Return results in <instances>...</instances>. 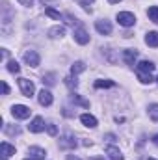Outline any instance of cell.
I'll return each instance as SVG.
<instances>
[{
  "mask_svg": "<svg viewBox=\"0 0 158 160\" xmlns=\"http://www.w3.org/2000/svg\"><path fill=\"white\" fill-rule=\"evenodd\" d=\"M155 67H156V65H155L153 62L143 60V62H140V63L136 65V73H149V75H151V73L155 71Z\"/></svg>",
  "mask_w": 158,
  "mask_h": 160,
  "instance_id": "6",
  "label": "cell"
},
{
  "mask_svg": "<svg viewBox=\"0 0 158 160\" xmlns=\"http://www.w3.org/2000/svg\"><path fill=\"white\" fill-rule=\"evenodd\" d=\"M19 88H21V91H22V95L24 97H32L34 95V91H36V88H34V82L28 78H21L19 80Z\"/></svg>",
  "mask_w": 158,
  "mask_h": 160,
  "instance_id": "3",
  "label": "cell"
},
{
  "mask_svg": "<svg viewBox=\"0 0 158 160\" xmlns=\"http://www.w3.org/2000/svg\"><path fill=\"white\" fill-rule=\"evenodd\" d=\"M110 4H117V2H121V0H108Z\"/></svg>",
  "mask_w": 158,
  "mask_h": 160,
  "instance_id": "34",
  "label": "cell"
},
{
  "mask_svg": "<svg viewBox=\"0 0 158 160\" xmlns=\"http://www.w3.org/2000/svg\"><path fill=\"white\" fill-rule=\"evenodd\" d=\"M80 121H82L84 127H89V128H95V127H97V119H95L91 114H82V116H80Z\"/></svg>",
  "mask_w": 158,
  "mask_h": 160,
  "instance_id": "13",
  "label": "cell"
},
{
  "mask_svg": "<svg viewBox=\"0 0 158 160\" xmlns=\"http://www.w3.org/2000/svg\"><path fill=\"white\" fill-rule=\"evenodd\" d=\"M149 118L158 123V104H151L149 106Z\"/></svg>",
  "mask_w": 158,
  "mask_h": 160,
  "instance_id": "21",
  "label": "cell"
},
{
  "mask_svg": "<svg viewBox=\"0 0 158 160\" xmlns=\"http://www.w3.org/2000/svg\"><path fill=\"white\" fill-rule=\"evenodd\" d=\"M73 36H75V41H77V43H80V45L89 43V36H87V32H86L84 28H77Z\"/></svg>",
  "mask_w": 158,
  "mask_h": 160,
  "instance_id": "9",
  "label": "cell"
},
{
  "mask_svg": "<svg viewBox=\"0 0 158 160\" xmlns=\"http://www.w3.org/2000/svg\"><path fill=\"white\" fill-rule=\"evenodd\" d=\"M136 56H138V50H134V48H126V50H123V58H125L126 65H134Z\"/></svg>",
  "mask_w": 158,
  "mask_h": 160,
  "instance_id": "12",
  "label": "cell"
},
{
  "mask_svg": "<svg viewBox=\"0 0 158 160\" xmlns=\"http://www.w3.org/2000/svg\"><path fill=\"white\" fill-rule=\"evenodd\" d=\"M82 71H86V63L84 62H75L73 65H71V75H78V73H82Z\"/></svg>",
  "mask_w": 158,
  "mask_h": 160,
  "instance_id": "17",
  "label": "cell"
},
{
  "mask_svg": "<svg viewBox=\"0 0 158 160\" xmlns=\"http://www.w3.org/2000/svg\"><path fill=\"white\" fill-rule=\"evenodd\" d=\"M30 108L28 106H24V104H15L13 108H11V116L13 118H17V119H26V118H30Z\"/></svg>",
  "mask_w": 158,
  "mask_h": 160,
  "instance_id": "2",
  "label": "cell"
},
{
  "mask_svg": "<svg viewBox=\"0 0 158 160\" xmlns=\"http://www.w3.org/2000/svg\"><path fill=\"white\" fill-rule=\"evenodd\" d=\"M7 71H9V73H19L21 67H19V63H17L15 60H11V62H7Z\"/></svg>",
  "mask_w": 158,
  "mask_h": 160,
  "instance_id": "23",
  "label": "cell"
},
{
  "mask_svg": "<svg viewBox=\"0 0 158 160\" xmlns=\"http://www.w3.org/2000/svg\"><path fill=\"white\" fill-rule=\"evenodd\" d=\"M28 160H34V158H28Z\"/></svg>",
  "mask_w": 158,
  "mask_h": 160,
  "instance_id": "37",
  "label": "cell"
},
{
  "mask_svg": "<svg viewBox=\"0 0 158 160\" xmlns=\"http://www.w3.org/2000/svg\"><path fill=\"white\" fill-rule=\"evenodd\" d=\"M2 160H6V157H4V158H2Z\"/></svg>",
  "mask_w": 158,
  "mask_h": 160,
  "instance_id": "36",
  "label": "cell"
},
{
  "mask_svg": "<svg viewBox=\"0 0 158 160\" xmlns=\"http://www.w3.org/2000/svg\"><path fill=\"white\" fill-rule=\"evenodd\" d=\"M95 28H97V32L99 34H102V36H108V34H112V24H110V21H97L95 22Z\"/></svg>",
  "mask_w": 158,
  "mask_h": 160,
  "instance_id": "5",
  "label": "cell"
},
{
  "mask_svg": "<svg viewBox=\"0 0 158 160\" xmlns=\"http://www.w3.org/2000/svg\"><path fill=\"white\" fill-rule=\"evenodd\" d=\"M78 4H82V6H87V4H91V2H95V0H77Z\"/></svg>",
  "mask_w": 158,
  "mask_h": 160,
  "instance_id": "31",
  "label": "cell"
},
{
  "mask_svg": "<svg viewBox=\"0 0 158 160\" xmlns=\"http://www.w3.org/2000/svg\"><path fill=\"white\" fill-rule=\"evenodd\" d=\"M17 2H19L21 6H26V8H30V6L34 4V0H17Z\"/></svg>",
  "mask_w": 158,
  "mask_h": 160,
  "instance_id": "30",
  "label": "cell"
},
{
  "mask_svg": "<svg viewBox=\"0 0 158 160\" xmlns=\"http://www.w3.org/2000/svg\"><path fill=\"white\" fill-rule=\"evenodd\" d=\"M104 153L108 155V158H110V160H123L121 151H119L117 147H114V145H108V147L104 149Z\"/></svg>",
  "mask_w": 158,
  "mask_h": 160,
  "instance_id": "10",
  "label": "cell"
},
{
  "mask_svg": "<svg viewBox=\"0 0 158 160\" xmlns=\"http://www.w3.org/2000/svg\"><path fill=\"white\" fill-rule=\"evenodd\" d=\"M117 22L121 26H125V28H130V26H134L136 17L130 11H121V13H117Z\"/></svg>",
  "mask_w": 158,
  "mask_h": 160,
  "instance_id": "1",
  "label": "cell"
},
{
  "mask_svg": "<svg viewBox=\"0 0 158 160\" xmlns=\"http://www.w3.org/2000/svg\"><path fill=\"white\" fill-rule=\"evenodd\" d=\"M67 160H80V158H77V157H73V155H69V157H67Z\"/></svg>",
  "mask_w": 158,
  "mask_h": 160,
  "instance_id": "33",
  "label": "cell"
},
{
  "mask_svg": "<svg viewBox=\"0 0 158 160\" xmlns=\"http://www.w3.org/2000/svg\"><path fill=\"white\" fill-rule=\"evenodd\" d=\"M6 132H7V134H19V128H17V127H15V128H13V127H6Z\"/></svg>",
  "mask_w": 158,
  "mask_h": 160,
  "instance_id": "29",
  "label": "cell"
},
{
  "mask_svg": "<svg viewBox=\"0 0 158 160\" xmlns=\"http://www.w3.org/2000/svg\"><path fill=\"white\" fill-rule=\"evenodd\" d=\"M138 78H140L141 84H151V82H155L153 75H149V73H138Z\"/></svg>",
  "mask_w": 158,
  "mask_h": 160,
  "instance_id": "20",
  "label": "cell"
},
{
  "mask_svg": "<svg viewBox=\"0 0 158 160\" xmlns=\"http://www.w3.org/2000/svg\"><path fill=\"white\" fill-rule=\"evenodd\" d=\"M50 38H63L65 36V28L63 26H54V28H50Z\"/></svg>",
  "mask_w": 158,
  "mask_h": 160,
  "instance_id": "18",
  "label": "cell"
},
{
  "mask_svg": "<svg viewBox=\"0 0 158 160\" xmlns=\"http://www.w3.org/2000/svg\"><path fill=\"white\" fill-rule=\"evenodd\" d=\"M45 15H48V17H52V19H56V21L62 19L60 11H56V9H52V8H47V9H45Z\"/></svg>",
  "mask_w": 158,
  "mask_h": 160,
  "instance_id": "22",
  "label": "cell"
},
{
  "mask_svg": "<svg viewBox=\"0 0 158 160\" xmlns=\"http://www.w3.org/2000/svg\"><path fill=\"white\" fill-rule=\"evenodd\" d=\"M47 130H48V134H50V136H56V134H58V128H56V125H54V123H48V125H47Z\"/></svg>",
  "mask_w": 158,
  "mask_h": 160,
  "instance_id": "25",
  "label": "cell"
},
{
  "mask_svg": "<svg viewBox=\"0 0 158 160\" xmlns=\"http://www.w3.org/2000/svg\"><path fill=\"white\" fill-rule=\"evenodd\" d=\"M45 149H41V147H30L28 149V157L30 158H34V160H43L45 158Z\"/></svg>",
  "mask_w": 158,
  "mask_h": 160,
  "instance_id": "11",
  "label": "cell"
},
{
  "mask_svg": "<svg viewBox=\"0 0 158 160\" xmlns=\"http://www.w3.org/2000/svg\"><path fill=\"white\" fill-rule=\"evenodd\" d=\"M0 147H2V157H6V158H7V157H13V155H15V147H13V145H9L7 142H2V145H0Z\"/></svg>",
  "mask_w": 158,
  "mask_h": 160,
  "instance_id": "14",
  "label": "cell"
},
{
  "mask_svg": "<svg viewBox=\"0 0 158 160\" xmlns=\"http://www.w3.org/2000/svg\"><path fill=\"white\" fill-rule=\"evenodd\" d=\"M71 99H73L75 102H80V104H84V106H87V102H86L84 99H80V97L77 95V93H73V95H71Z\"/></svg>",
  "mask_w": 158,
  "mask_h": 160,
  "instance_id": "26",
  "label": "cell"
},
{
  "mask_svg": "<svg viewBox=\"0 0 158 160\" xmlns=\"http://www.w3.org/2000/svg\"><path fill=\"white\" fill-rule=\"evenodd\" d=\"M153 143H155V145H158V134L155 136V138H153Z\"/></svg>",
  "mask_w": 158,
  "mask_h": 160,
  "instance_id": "32",
  "label": "cell"
},
{
  "mask_svg": "<svg viewBox=\"0 0 158 160\" xmlns=\"http://www.w3.org/2000/svg\"><path fill=\"white\" fill-rule=\"evenodd\" d=\"M147 15H149V19H151L155 24H158V6H151V8L147 9Z\"/></svg>",
  "mask_w": 158,
  "mask_h": 160,
  "instance_id": "19",
  "label": "cell"
},
{
  "mask_svg": "<svg viewBox=\"0 0 158 160\" xmlns=\"http://www.w3.org/2000/svg\"><path fill=\"white\" fill-rule=\"evenodd\" d=\"M145 43L149 47H158V32H149L145 36Z\"/></svg>",
  "mask_w": 158,
  "mask_h": 160,
  "instance_id": "15",
  "label": "cell"
},
{
  "mask_svg": "<svg viewBox=\"0 0 158 160\" xmlns=\"http://www.w3.org/2000/svg\"><path fill=\"white\" fill-rule=\"evenodd\" d=\"M60 147H77V140L73 136H63L60 142Z\"/></svg>",
  "mask_w": 158,
  "mask_h": 160,
  "instance_id": "16",
  "label": "cell"
},
{
  "mask_svg": "<svg viewBox=\"0 0 158 160\" xmlns=\"http://www.w3.org/2000/svg\"><path fill=\"white\" fill-rule=\"evenodd\" d=\"M28 128H30V132H36V134L41 132V130H45V121H43V118H39V116L34 118L32 123L28 125Z\"/></svg>",
  "mask_w": 158,
  "mask_h": 160,
  "instance_id": "8",
  "label": "cell"
},
{
  "mask_svg": "<svg viewBox=\"0 0 158 160\" xmlns=\"http://www.w3.org/2000/svg\"><path fill=\"white\" fill-rule=\"evenodd\" d=\"M149 160H156V158H149Z\"/></svg>",
  "mask_w": 158,
  "mask_h": 160,
  "instance_id": "35",
  "label": "cell"
},
{
  "mask_svg": "<svg viewBox=\"0 0 158 160\" xmlns=\"http://www.w3.org/2000/svg\"><path fill=\"white\" fill-rule=\"evenodd\" d=\"M156 82H158V78H156Z\"/></svg>",
  "mask_w": 158,
  "mask_h": 160,
  "instance_id": "38",
  "label": "cell"
},
{
  "mask_svg": "<svg viewBox=\"0 0 158 160\" xmlns=\"http://www.w3.org/2000/svg\"><path fill=\"white\" fill-rule=\"evenodd\" d=\"M22 58H24V62H26L30 67H37V65H39V54H37L36 50H26Z\"/></svg>",
  "mask_w": 158,
  "mask_h": 160,
  "instance_id": "4",
  "label": "cell"
},
{
  "mask_svg": "<svg viewBox=\"0 0 158 160\" xmlns=\"http://www.w3.org/2000/svg\"><path fill=\"white\" fill-rule=\"evenodd\" d=\"M0 88H2V95H7V93H9V88H7V84H6L4 80L0 82Z\"/></svg>",
  "mask_w": 158,
  "mask_h": 160,
  "instance_id": "28",
  "label": "cell"
},
{
  "mask_svg": "<svg viewBox=\"0 0 158 160\" xmlns=\"http://www.w3.org/2000/svg\"><path fill=\"white\" fill-rule=\"evenodd\" d=\"M65 84H67L69 88H77V86H78V82H77V80H73L71 77H67V78H65Z\"/></svg>",
  "mask_w": 158,
  "mask_h": 160,
  "instance_id": "27",
  "label": "cell"
},
{
  "mask_svg": "<svg viewBox=\"0 0 158 160\" xmlns=\"http://www.w3.org/2000/svg\"><path fill=\"white\" fill-rule=\"evenodd\" d=\"M114 82L112 80H97L95 82V88H112Z\"/></svg>",
  "mask_w": 158,
  "mask_h": 160,
  "instance_id": "24",
  "label": "cell"
},
{
  "mask_svg": "<svg viewBox=\"0 0 158 160\" xmlns=\"http://www.w3.org/2000/svg\"><path fill=\"white\" fill-rule=\"evenodd\" d=\"M37 101H39L41 106H50L52 104V93L48 89H41L39 95H37Z\"/></svg>",
  "mask_w": 158,
  "mask_h": 160,
  "instance_id": "7",
  "label": "cell"
}]
</instances>
